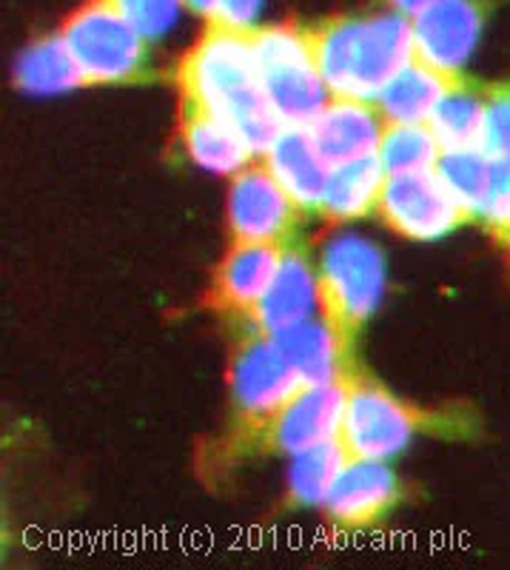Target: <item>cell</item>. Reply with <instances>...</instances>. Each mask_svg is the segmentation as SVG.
<instances>
[{
  "mask_svg": "<svg viewBox=\"0 0 510 570\" xmlns=\"http://www.w3.org/2000/svg\"><path fill=\"white\" fill-rule=\"evenodd\" d=\"M283 252L285 246H274V243L232 240L228 252L214 268L208 305L220 317L246 325L259 297L277 274Z\"/></svg>",
  "mask_w": 510,
  "mask_h": 570,
  "instance_id": "13",
  "label": "cell"
},
{
  "mask_svg": "<svg viewBox=\"0 0 510 570\" xmlns=\"http://www.w3.org/2000/svg\"><path fill=\"white\" fill-rule=\"evenodd\" d=\"M14 83L27 95L49 98V95H66L86 86L78 63L71 58L69 46L58 35H46L29 43L14 60Z\"/></svg>",
  "mask_w": 510,
  "mask_h": 570,
  "instance_id": "21",
  "label": "cell"
},
{
  "mask_svg": "<svg viewBox=\"0 0 510 570\" xmlns=\"http://www.w3.org/2000/svg\"><path fill=\"white\" fill-rule=\"evenodd\" d=\"M303 214L263 163L254 160L248 169L232 177L226 200L232 240L291 246L303 226Z\"/></svg>",
  "mask_w": 510,
  "mask_h": 570,
  "instance_id": "10",
  "label": "cell"
},
{
  "mask_svg": "<svg viewBox=\"0 0 510 570\" xmlns=\"http://www.w3.org/2000/svg\"><path fill=\"white\" fill-rule=\"evenodd\" d=\"M343 380L325 385H305L279 405L274 414L252 425H228L200 454V473L220 480L265 456H294L311 445L334 440L343 420Z\"/></svg>",
  "mask_w": 510,
  "mask_h": 570,
  "instance_id": "3",
  "label": "cell"
},
{
  "mask_svg": "<svg viewBox=\"0 0 510 570\" xmlns=\"http://www.w3.org/2000/svg\"><path fill=\"white\" fill-rule=\"evenodd\" d=\"M497 157H491L482 146H459L442 149L437 160V175L445 183L453 200L465 208L471 220H477L484 200L491 195L493 177H497Z\"/></svg>",
  "mask_w": 510,
  "mask_h": 570,
  "instance_id": "22",
  "label": "cell"
},
{
  "mask_svg": "<svg viewBox=\"0 0 510 570\" xmlns=\"http://www.w3.org/2000/svg\"><path fill=\"white\" fill-rule=\"evenodd\" d=\"M402 485L396 473L380 460L349 456L336 482L331 485L323 508L325 517L345 531H365L380 525L400 505Z\"/></svg>",
  "mask_w": 510,
  "mask_h": 570,
  "instance_id": "12",
  "label": "cell"
},
{
  "mask_svg": "<svg viewBox=\"0 0 510 570\" xmlns=\"http://www.w3.org/2000/svg\"><path fill=\"white\" fill-rule=\"evenodd\" d=\"M305 129L323 160L328 166H340V163L362 160V157H376L385 120L369 100L331 98L305 124Z\"/></svg>",
  "mask_w": 510,
  "mask_h": 570,
  "instance_id": "15",
  "label": "cell"
},
{
  "mask_svg": "<svg viewBox=\"0 0 510 570\" xmlns=\"http://www.w3.org/2000/svg\"><path fill=\"white\" fill-rule=\"evenodd\" d=\"M257 160L303 212H317L331 166L323 160L305 126H283Z\"/></svg>",
  "mask_w": 510,
  "mask_h": 570,
  "instance_id": "17",
  "label": "cell"
},
{
  "mask_svg": "<svg viewBox=\"0 0 510 570\" xmlns=\"http://www.w3.org/2000/svg\"><path fill=\"white\" fill-rule=\"evenodd\" d=\"M482 7L477 0H442L411 20L414 58L442 71L445 78L462 80V69L477 52L482 38Z\"/></svg>",
  "mask_w": 510,
  "mask_h": 570,
  "instance_id": "11",
  "label": "cell"
},
{
  "mask_svg": "<svg viewBox=\"0 0 510 570\" xmlns=\"http://www.w3.org/2000/svg\"><path fill=\"white\" fill-rule=\"evenodd\" d=\"M343 420L336 440L356 460L388 462L400 456L420 434L468 431L462 414L411 405L360 368H351L343 376Z\"/></svg>",
  "mask_w": 510,
  "mask_h": 570,
  "instance_id": "4",
  "label": "cell"
},
{
  "mask_svg": "<svg viewBox=\"0 0 510 570\" xmlns=\"http://www.w3.org/2000/svg\"><path fill=\"white\" fill-rule=\"evenodd\" d=\"M308 32L331 98L374 104L382 86L414 60L411 20L394 9L334 18Z\"/></svg>",
  "mask_w": 510,
  "mask_h": 570,
  "instance_id": "2",
  "label": "cell"
},
{
  "mask_svg": "<svg viewBox=\"0 0 510 570\" xmlns=\"http://www.w3.org/2000/svg\"><path fill=\"white\" fill-rule=\"evenodd\" d=\"M382 183H385V171L376 157L331 166L317 212L331 223L362 220L369 214H376Z\"/></svg>",
  "mask_w": 510,
  "mask_h": 570,
  "instance_id": "20",
  "label": "cell"
},
{
  "mask_svg": "<svg viewBox=\"0 0 510 570\" xmlns=\"http://www.w3.org/2000/svg\"><path fill=\"white\" fill-rule=\"evenodd\" d=\"M433 3H442V0H388V7L394 9V12L411 14V18L425 12V9L433 7Z\"/></svg>",
  "mask_w": 510,
  "mask_h": 570,
  "instance_id": "30",
  "label": "cell"
},
{
  "mask_svg": "<svg viewBox=\"0 0 510 570\" xmlns=\"http://www.w3.org/2000/svg\"><path fill=\"white\" fill-rule=\"evenodd\" d=\"M453 83L457 80L445 78L442 71L414 58L382 86L374 106L380 109L385 124H428L442 95Z\"/></svg>",
  "mask_w": 510,
  "mask_h": 570,
  "instance_id": "19",
  "label": "cell"
},
{
  "mask_svg": "<svg viewBox=\"0 0 510 570\" xmlns=\"http://www.w3.org/2000/svg\"><path fill=\"white\" fill-rule=\"evenodd\" d=\"M442 146L428 124H385L376 160L385 175H414L433 171Z\"/></svg>",
  "mask_w": 510,
  "mask_h": 570,
  "instance_id": "24",
  "label": "cell"
},
{
  "mask_svg": "<svg viewBox=\"0 0 510 570\" xmlns=\"http://www.w3.org/2000/svg\"><path fill=\"white\" fill-rule=\"evenodd\" d=\"M479 146L497 160H510V83L484 89Z\"/></svg>",
  "mask_w": 510,
  "mask_h": 570,
  "instance_id": "26",
  "label": "cell"
},
{
  "mask_svg": "<svg viewBox=\"0 0 510 570\" xmlns=\"http://www.w3.org/2000/svg\"><path fill=\"white\" fill-rule=\"evenodd\" d=\"M305 389L272 334L243 328L228 365L232 425H252Z\"/></svg>",
  "mask_w": 510,
  "mask_h": 570,
  "instance_id": "8",
  "label": "cell"
},
{
  "mask_svg": "<svg viewBox=\"0 0 510 570\" xmlns=\"http://www.w3.org/2000/svg\"><path fill=\"white\" fill-rule=\"evenodd\" d=\"M214 3H217V0H186V7L192 9V12L203 14V18H208V14H212Z\"/></svg>",
  "mask_w": 510,
  "mask_h": 570,
  "instance_id": "31",
  "label": "cell"
},
{
  "mask_svg": "<svg viewBox=\"0 0 510 570\" xmlns=\"http://www.w3.org/2000/svg\"><path fill=\"white\" fill-rule=\"evenodd\" d=\"M349 462V451L343 442L325 440L291 456L288 465V499L297 505H323L331 485L336 482L343 465Z\"/></svg>",
  "mask_w": 510,
  "mask_h": 570,
  "instance_id": "23",
  "label": "cell"
},
{
  "mask_svg": "<svg viewBox=\"0 0 510 570\" xmlns=\"http://www.w3.org/2000/svg\"><path fill=\"white\" fill-rule=\"evenodd\" d=\"M265 0H217L208 14V23L232 32H254Z\"/></svg>",
  "mask_w": 510,
  "mask_h": 570,
  "instance_id": "29",
  "label": "cell"
},
{
  "mask_svg": "<svg viewBox=\"0 0 510 570\" xmlns=\"http://www.w3.org/2000/svg\"><path fill=\"white\" fill-rule=\"evenodd\" d=\"M291 368L297 371L303 385H325L343 380L354 363V345L345 343L323 317H311L305 323L272 334Z\"/></svg>",
  "mask_w": 510,
  "mask_h": 570,
  "instance_id": "18",
  "label": "cell"
},
{
  "mask_svg": "<svg viewBox=\"0 0 510 570\" xmlns=\"http://www.w3.org/2000/svg\"><path fill=\"white\" fill-rule=\"evenodd\" d=\"M180 146L194 166L212 175L234 177L257 160V151L237 126L192 104H180Z\"/></svg>",
  "mask_w": 510,
  "mask_h": 570,
  "instance_id": "16",
  "label": "cell"
},
{
  "mask_svg": "<svg viewBox=\"0 0 510 570\" xmlns=\"http://www.w3.org/2000/svg\"><path fill=\"white\" fill-rule=\"evenodd\" d=\"M376 217L405 240L433 243L442 240L471 217L453 200L437 169L414 171V175H385Z\"/></svg>",
  "mask_w": 510,
  "mask_h": 570,
  "instance_id": "9",
  "label": "cell"
},
{
  "mask_svg": "<svg viewBox=\"0 0 510 570\" xmlns=\"http://www.w3.org/2000/svg\"><path fill=\"white\" fill-rule=\"evenodd\" d=\"M314 314H320L317 266L311 263L303 248L291 243V246H285L277 274H274L243 328L279 334L291 325L305 323Z\"/></svg>",
  "mask_w": 510,
  "mask_h": 570,
  "instance_id": "14",
  "label": "cell"
},
{
  "mask_svg": "<svg viewBox=\"0 0 510 570\" xmlns=\"http://www.w3.org/2000/svg\"><path fill=\"white\" fill-rule=\"evenodd\" d=\"M60 38L69 46L86 86L131 83L146 71V43L109 0H86L66 18Z\"/></svg>",
  "mask_w": 510,
  "mask_h": 570,
  "instance_id": "7",
  "label": "cell"
},
{
  "mask_svg": "<svg viewBox=\"0 0 510 570\" xmlns=\"http://www.w3.org/2000/svg\"><path fill=\"white\" fill-rule=\"evenodd\" d=\"M497 243L510 246V160L497 163V177H493L491 195L484 200L482 212L477 217Z\"/></svg>",
  "mask_w": 510,
  "mask_h": 570,
  "instance_id": "28",
  "label": "cell"
},
{
  "mask_svg": "<svg viewBox=\"0 0 510 570\" xmlns=\"http://www.w3.org/2000/svg\"><path fill=\"white\" fill-rule=\"evenodd\" d=\"M146 40H160L175 29L186 0H109Z\"/></svg>",
  "mask_w": 510,
  "mask_h": 570,
  "instance_id": "27",
  "label": "cell"
},
{
  "mask_svg": "<svg viewBox=\"0 0 510 570\" xmlns=\"http://www.w3.org/2000/svg\"><path fill=\"white\" fill-rule=\"evenodd\" d=\"M442 149H459V146H479L482 135V95L465 86L462 80L442 95L428 120Z\"/></svg>",
  "mask_w": 510,
  "mask_h": 570,
  "instance_id": "25",
  "label": "cell"
},
{
  "mask_svg": "<svg viewBox=\"0 0 510 570\" xmlns=\"http://www.w3.org/2000/svg\"><path fill=\"white\" fill-rule=\"evenodd\" d=\"M252 46L259 86L279 124H308L331 100L308 29L294 23H268L254 29Z\"/></svg>",
  "mask_w": 510,
  "mask_h": 570,
  "instance_id": "6",
  "label": "cell"
},
{
  "mask_svg": "<svg viewBox=\"0 0 510 570\" xmlns=\"http://www.w3.org/2000/svg\"><path fill=\"white\" fill-rule=\"evenodd\" d=\"M177 89L183 104L200 106L237 126L257 157L283 129L259 86L252 32H232L208 23L177 63Z\"/></svg>",
  "mask_w": 510,
  "mask_h": 570,
  "instance_id": "1",
  "label": "cell"
},
{
  "mask_svg": "<svg viewBox=\"0 0 510 570\" xmlns=\"http://www.w3.org/2000/svg\"><path fill=\"white\" fill-rule=\"evenodd\" d=\"M388 285L385 254L369 237L336 232L320 248L317 292L320 317L349 345L380 308Z\"/></svg>",
  "mask_w": 510,
  "mask_h": 570,
  "instance_id": "5",
  "label": "cell"
}]
</instances>
